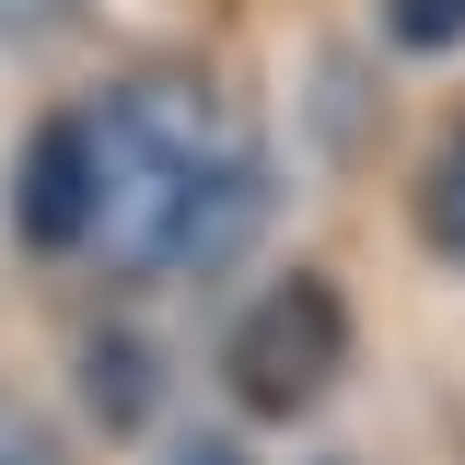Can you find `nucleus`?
Returning a JSON list of instances; mask_svg holds the SVG:
<instances>
[{
  "label": "nucleus",
  "instance_id": "obj_8",
  "mask_svg": "<svg viewBox=\"0 0 465 465\" xmlns=\"http://www.w3.org/2000/svg\"><path fill=\"white\" fill-rule=\"evenodd\" d=\"M82 24V0H0V47H58Z\"/></svg>",
  "mask_w": 465,
  "mask_h": 465
},
{
  "label": "nucleus",
  "instance_id": "obj_9",
  "mask_svg": "<svg viewBox=\"0 0 465 465\" xmlns=\"http://www.w3.org/2000/svg\"><path fill=\"white\" fill-rule=\"evenodd\" d=\"M152 465H256V442H244V430H163Z\"/></svg>",
  "mask_w": 465,
  "mask_h": 465
},
{
  "label": "nucleus",
  "instance_id": "obj_2",
  "mask_svg": "<svg viewBox=\"0 0 465 465\" xmlns=\"http://www.w3.org/2000/svg\"><path fill=\"white\" fill-rule=\"evenodd\" d=\"M349 349H361V314H349V291L326 268H280L268 291H244V314H232V338H222V384L244 407V430L314 419V407L338 396Z\"/></svg>",
  "mask_w": 465,
  "mask_h": 465
},
{
  "label": "nucleus",
  "instance_id": "obj_5",
  "mask_svg": "<svg viewBox=\"0 0 465 465\" xmlns=\"http://www.w3.org/2000/svg\"><path fill=\"white\" fill-rule=\"evenodd\" d=\"M163 384H174L163 338L128 326V314H94V326L70 338V407H82V430H105V442H152V430H163Z\"/></svg>",
  "mask_w": 465,
  "mask_h": 465
},
{
  "label": "nucleus",
  "instance_id": "obj_1",
  "mask_svg": "<svg viewBox=\"0 0 465 465\" xmlns=\"http://www.w3.org/2000/svg\"><path fill=\"white\" fill-rule=\"evenodd\" d=\"M94 116H105V256L152 280L163 244H174V210H186L198 174L244 140V116H232V94L198 58H140V70H116L105 94H94Z\"/></svg>",
  "mask_w": 465,
  "mask_h": 465
},
{
  "label": "nucleus",
  "instance_id": "obj_10",
  "mask_svg": "<svg viewBox=\"0 0 465 465\" xmlns=\"http://www.w3.org/2000/svg\"><path fill=\"white\" fill-rule=\"evenodd\" d=\"M0 465H70V454H58V430H35V419H0Z\"/></svg>",
  "mask_w": 465,
  "mask_h": 465
},
{
  "label": "nucleus",
  "instance_id": "obj_7",
  "mask_svg": "<svg viewBox=\"0 0 465 465\" xmlns=\"http://www.w3.org/2000/svg\"><path fill=\"white\" fill-rule=\"evenodd\" d=\"M384 47L396 58H454L465 47V0H384Z\"/></svg>",
  "mask_w": 465,
  "mask_h": 465
},
{
  "label": "nucleus",
  "instance_id": "obj_11",
  "mask_svg": "<svg viewBox=\"0 0 465 465\" xmlns=\"http://www.w3.org/2000/svg\"><path fill=\"white\" fill-rule=\"evenodd\" d=\"M314 465H349V454H314Z\"/></svg>",
  "mask_w": 465,
  "mask_h": 465
},
{
  "label": "nucleus",
  "instance_id": "obj_4",
  "mask_svg": "<svg viewBox=\"0 0 465 465\" xmlns=\"http://www.w3.org/2000/svg\"><path fill=\"white\" fill-rule=\"evenodd\" d=\"M280 222V163H268V140L244 128L222 163L198 174V198L174 210V244H163V280H210V268H232L256 232Z\"/></svg>",
  "mask_w": 465,
  "mask_h": 465
},
{
  "label": "nucleus",
  "instance_id": "obj_6",
  "mask_svg": "<svg viewBox=\"0 0 465 465\" xmlns=\"http://www.w3.org/2000/svg\"><path fill=\"white\" fill-rule=\"evenodd\" d=\"M407 210H419V244L442 256V268H465V116L419 152V186H407Z\"/></svg>",
  "mask_w": 465,
  "mask_h": 465
},
{
  "label": "nucleus",
  "instance_id": "obj_3",
  "mask_svg": "<svg viewBox=\"0 0 465 465\" xmlns=\"http://www.w3.org/2000/svg\"><path fill=\"white\" fill-rule=\"evenodd\" d=\"M12 244L35 268L105 256V116H94V94L47 105L24 128V152H12Z\"/></svg>",
  "mask_w": 465,
  "mask_h": 465
}]
</instances>
